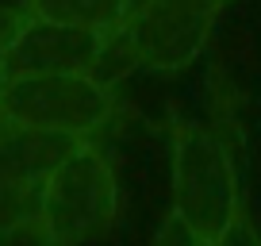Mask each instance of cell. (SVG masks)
<instances>
[{"label": "cell", "instance_id": "cell-10", "mask_svg": "<svg viewBox=\"0 0 261 246\" xmlns=\"http://www.w3.org/2000/svg\"><path fill=\"white\" fill-rule=\"evenodd\" d=\"M207 246H261V235H257V227H253L246 215H238V219L230 223L215 242H207Z\"/></svg>", "mask_w": 261, "mask_h": 246}, {"label": "cell", "instance_id": "cell-1", "mask_svg": "<svg viewBox=\"0 0 261 246\" xmlns=\"http://www.w3.org/2000/svg\"><path fill=\"white\" fill-rule=\"evenodd\" d=\"M169 192L173 215L204 242H215L242 215V177L230 146L200 123H173L169 135Z\"/></svg>", "mask_w": 261, "mask_h": 246}, {"label": "cell", "instance_id": "cell-2", "mask_svg": "<svg viewBox=\"0 0 261 246\" xmlns=\"http://www.w3.org/2000/svg\"><path fill=\"white\" fill-rule=\"evenodd\" d=\"M35 212L58 246H81L104 235L119 215V181L108 154L89 139L69 150L42 181Z\"/></svg>", "mask_w": 261, "mask_h": 246}, {"label": "cell", "instance_id": "cell-11", "mask_svg": "<svg viewBox=\"0 0 261 246\" xmlns=\"http://www.w3.org/2000/svg\"><path fill=\"white\" fill-rule=\"evenodd\" d=\"M27 19V8L16 4V8H0V66H4V54H8V42L16 39L19 23Z\"/></svg>", "mask_w": 261, "mask_h": 246}, {"label": "cell", "instance_id": "cell-4", "mask_svg": "<svg viewBox=\"0 0 261 246\" xmlns=\"http://www.w3.org/2000/svg\"><path fill=\"white\" fill-rule=\"evenodd\" d=\"M223 0H135L115 50L150 73H177L204 54Z\"/></svg>", "mask_w": 261, "mask_h": 246}, {"label": "cell", "instance_id": "cell-6", "mask_svg": "<svg viewBox=\"0 0 261 246\" xmlns=\"http://www.w3.org/2000/svg\"><path fill=\"white\" fill-rule=\"evenodd\" d=\"M81 142L85 139H73V135L39 131V127L0 119V192L39 200V189L50 177V169Z\"/></svg>", "mask_w": 261, "mask_h": 246}, {"label": "cell", "instance_id": "cell-12", "mask_svg": "<svg viewBox=\"0 0 261 246\" xmlns=\"http://www.w3.org/2000/svg\"><path fill=\"white\" fill-rule=\"evenodd\" d=\"M223 4H227V0H223Z\"/></svg>", "mask_w": 261, "mask_h": 246}, {"label": "cell", "instance_id": "cell-9", "mask_svg": "<svg viewBox=\"0 0 261 246\" xmlns=\"http://www.w3.org/2000/svg\"><path fill=\"white\" fill-rule=\"evenodd\" d=\"M154 246H207L204 238L196 235L192 227H188L180 215H165L162 219V227H158V235H154Z\"/></svg>", "mask_w": 261, "mask_h": 246}, {"label": "cell", "instance_id": "cell-5", "mask_svg": "<svg viewBox=\"0 0 261 246\" xmlns=\"http://www.w3.org/2000/svg\"><path fill=\"white\" fill-rule=\"evenodd\" d=\"M115 50V31H92L58 19L27 16L8 42L0 81L23 73H96Z\"/></svg>", "mask_w": 261, "mask_h": 246}, {"label": "cell", "instance_id": "cell-7", "mask_svg": "<svg viewBox=\"0 0 261 246\" xmlns=\"http://www.w3.org/2000/svg\"><path fill=\"white\" fill-rule=\"evenodd\" d=\"M27 16L58 19L73 27H92V31H119L127 23L135 0H23Z\"/></svg>", "mask_w": 261, "mask_h": 246}, {"label": "cell", "instance_id": "cell-8", "mask_svg": "<svg viewBox=\"0 0 261 246\" xmlns=\"http://www.w3.org/2000/svg\"><path fill=\"white\" fill-rule=\"evenodd\" d=\"M0 246H58L39 212H23L0 223Z\"/></svg>", "mask_w": 261, "mask_h": 246}, {"label": "cell", "instance_id": "cell-3", "mask_svg": "<svg viewBox=\"0 0 261 246\" xmlns=\"http://www.w3.org/2000/svg\"><path fill=\"white\" fill-rule=\"evenodd\" d=\"M115 115V92L96 73H23L0 81V119L92 139Z\"/></svg>", "mask_w": 261, "mask_h": 246}]
</instances>
